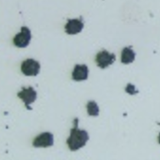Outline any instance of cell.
<instances>
[{
    "label": "cell",
    "instance_id": "obj_1",
    "mask_svg": "<svg viewBox=\"0 0 160 160\" xmlns=\"http://www.w3.org/2000/svg\"><path fill=\"white\" fill-rule=\"evenodd\" d=\"M74 127L71 130L70 136L67 140V143L71 151H77L86 145L89 140L87 131L80 130L78 128V119L75 118L73 122Z\"/></svg>",
    "mask_w": 160,
    "mask_h": 160
},
{
    "label": "cell",
    "instance_id": "obj_2",
    "mask_svg": "<svg viewBox=\"0 0 160 160\" xmlns=\"http://www.w3.org/2000/svg\"><path fill=\"white\" fill-rule=\"evenodd\" d=\"M40 64L33 58H28L21 64V70L25 76H37L39 73Z\"/></svg>",
    "mask_w": 160,
    "mask_h": 160
},
{
    "label": "cell",
    "instance_id": "obj_4",
    "mask_svg": "<svg viewBox=\"0 0 160 160\" xmlns=\"http://www.w3.org/2000/svg\"><path fill=\"white\" fill-rule=\"evenodd\" d=\"M18 96L19 98L23 101L27 109L31 110L32 108L30 104L33 103L37 99V92L34 88L31 87L28 88L23 87L21 91L18 92Z\"/></svg>",
    "mask_w": 160,
    "mask_h": 160
},
{
    "label": "cell",
    "instance_id": "obj_9",
    "mask_svg": "<svg viewBox=\"0 0 160 160\" xmlns=\"http://www.w3.org/2000/svg\"><path fill=\"white\" fill-rule=\"evenodd\" d=\"M135 57L136 53L132 50V47H125L122 51L121 61L122 63L128 65V64L134 62L135 60Z\"/></svg>",
    "mask_w": 160,
    "mask_h": 160
},
{
    "label": "cell",
    "instance_id": "obj_5",
    "mask_svg": "<svg viewBox=\"0 0 160 160\" xmlns=\"http://www.w3.org/2000/svg\"><path fill=\"white\" fill-rule=\"evenodd\" d=\"M116 61V55L104 50L99 52L96 57V62L98 67L101 68H106L112 65Z\"/></svg>",
    "mask_w": 160,
    "mask_h": 160
},
{
    "label": "cell",
    "instance_id": "obj_12",
    "mask_svg": "<svg viewBox=\"0 0 160 160\" xmlns=\"http://www.w3.org/2000/svg\"><path fill=\"white\" fill-rule=\"evenodd\" d=\"M158 142L160 143V133H159V136H158Z\"/></svg>",
    "mask_w": 160,
    "mask_h": 160
},
{
    "label": "cell",
    "instance_id": "obj_7",
    "mask_svg": "<svg viewBox=\"0 0 160 160\" xmlns=\"http://www.w3.org/2000/svg\"><path fill=\"white\" fill-rule=\"evenodd\" d=\"M65 31L68 35H76L81 33L84 28V23L81 19H68L65 25Z\"/></svg>",
    "mask_w": 160,
    "mask_h": 160
},
{
    "label": "cell",
    "instance_id": "obj_6",
    "mask_svg": "<svg viewBox=\"0 0 160 160\" xmlns=\"http://www.w3.org/2000/svg\"><path fill=\"white\" fill-rule=\"evenodd\" d=\"M54 143V137L50 132H44L37 136L33 140V145L35 148H47Z\"/></svg>",
    "mask_w": 160,
    "mask_h": 160
},
{
    "label": "cell",
    "instance_id": "obj_8",
    "mask_svg": "<svg viewBox=\"0 0 160 160\" xmlns=\"http://www.w3.org/2000/svg\"><path fill=\"white\" fill-rule=\"evenodd\" d=\"M88 68L86 65H77L72 73V78L75 81H85L88 78Z\"/></svg>",
    "mask_w": 160,
    "mask_h": 160
},
{
    "label": "cell",
    "instance_id": "obj_10",
    "mask_svg": "<svg viewBox=\"0 0 160 160\" xmlns=\"http://www.w3.org/2000/svg\"><path fill=\"white\" fill-rule=\"evenodd\" d=\"M87 112L89 116H97L99 114V108L95 101H89L87 106Z\"/></svg>",
    "mask_w": 160,
    "mask_h": 160
},
{
    "label": "cell",
    "instance_id": "obj_3",
    "mask_svg": "<svg viewBox=\"0 0 160 160\" xmlns=\"http://www.w3.org/2000/svg\"><path fill=\"white\" fill-rule=\"evenodd\" d=\"M31 39L30 29L27 27H22L21 32L17 34L13 38L14 45L19 48H25L28 47Z\"/></svg>",
    "mask_w": 160,
    "mask_h": 160
},
{
    "label": "cell",
    "instance_id": "obj_11",
    "mask_svg": "<svg viewBox=\"0 0 160 160\" xmlns=\"http://www.w3.org/2000/svg\"><path fill=\"white\" fill-rule=\"evenodd\" d=\"M126 91L130 94H135L138 92L137 90L135 89V87L131 84H128L127 87L126 88Z\"/></svg>",
    "mask_w": 160,
    "mask_h": 160
}]
</instances>
